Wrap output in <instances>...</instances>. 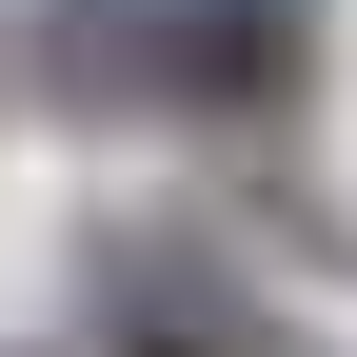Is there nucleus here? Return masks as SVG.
Masks as SVG:
<instances>
[{"instance_id":"f257e3e1","label":"nucleus","mask_w":357,"mask_h":357,"mask_svg":"<svg viewBox=\"0 0 357 357\" xmlns=\"http://www.w3.org/2000/svg\"><path fill=\"white\" fill-rule=\"evenodd\" d=\"M318 60V0H159V100L199 119H278Z\"/></svg>"},{"instance_id":"f03ea898","label":"nucleus","mask_w":357,"mask_h":357,"mask_svg":"<svg viewBox=\"0 0 357 357\" xmlns=\"http://www.w3.org/2000/svg\"><path fill=\"white\" fill-rule=\"evenodd\" d=\"M100 298H119V357H258V298L178 238H100Z\"/></svg>"},{"instance_id":"7ed1b4c3","label":"nucleus","mask_w":357,"mask_h":357,"mask_svg":"<svg viewBox=\"0 0 357 357\" xmlns=\"http://www.w3.org/2000/svg\"><path fill=\"white\" fill-rule=\"evenodd\" d=\"M40 79H60V100H139L159 79V0H60V20H40Z\"/></svg>"},{"instance_id":"20e7f679","label":"nucleus","mask_w":357,"mask_h":357,"mask_svg":"<svg viewBox=\"0 0 357 357\" xmlns=\"http://www.w3.org/2000/svg\"><path fill=\"white\" fill-rule=\"evenodd\" d=\"M0 79H20V60H0Z\"/></svg>"}]
</instances>
